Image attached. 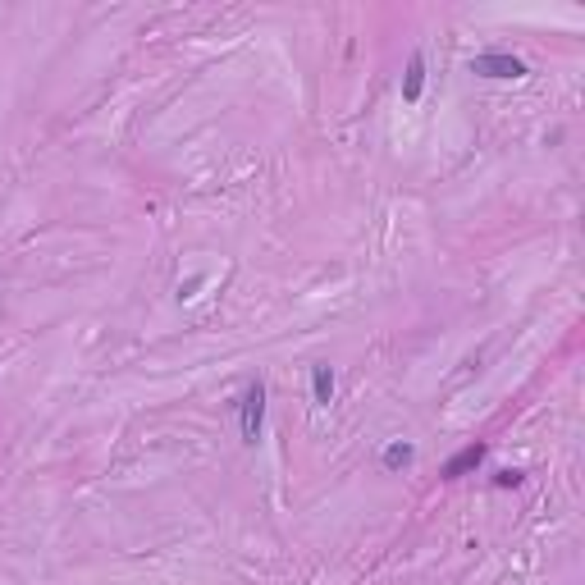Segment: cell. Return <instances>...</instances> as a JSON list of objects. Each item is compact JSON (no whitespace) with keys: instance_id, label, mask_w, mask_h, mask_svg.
Masks as SVG:
<instances>
[{"instance_id":"8992f818","label":"cell","mask_w":585,"mask_h":585,"mask_svg":"<svg viewBox=\"0 0 585 585\" xmlns=\"http://www.w3.org/2000/svg\"><path fill=\"white\" fill-rule=\"evenodd\" d=\"M412 462V443H389V453H384V466L393 471V466H407Z\"/></svg>"},{"instance_id":"7a4b0ae2","label":"cell","mask_w":585,"mask_h":585,"mask_svg":"<svg viewBox=\"0 0 585 585\" xmlns=\"http://www.w3.org/2000/svg\"><path fill=\"white\" fill-rule=\"evenodd\" d=\"M471 69H475V74H485V78H521V74H526V65H521L517 56H475Z\"/></svg>"},{"instance_id":"3957f363","label":"cell","mask_w":585,"mask_h":585,"mask_svg":"<svg viewBox=\"0 0 585 585\" xmlns=\"http://www.w3.org/2000/svg\"><path fill=\"white\" fill-rule=\"evenodd\" d=\"M480 462H485V443H466L462 453H457L453 462L443 466V480H457V475H466L471 466H480Z\"/></svg>"},{"instance_id":"5b68a950","label":"cell","mask_w":585,"mask_h":585,"mask_svg":"<svg viewBox=\"0 0 585 585\" xmlns=\"http://www.w3.org/2000/svg\"><path fill=\"white\" fill-rule=\"evenodd\" d=\"M421 78H425V69H421V56H412V69H407V87H402V101H416V96H421Z\"/></svg>"},{"instance_id":"6da1fadb","label":"cell","mask_w":585,"mask_h":585,"mask_svg":"<svg viewBox=\"0 0 585 585\" xmlns=\"http://www.w3.org/2000/svg\"><path fill=\"white\" fill-rule=\"evenodd\" d=\"M261 416H265V389H261V380H256V384L243 389V439L247 443L261 439Z\"/></svg>"},{"instance_id":"277c9868","label":"cell","mask_w":585,"mask_h":585,"mask_svg":"<svg viewBox=\"0 0 585 585\" xmlns=\"http://www.w3.org/2000/svg\"><path fill=\"white\" fill-rule=\"evenodd\" d=\"M311 389H316V402L330 407V398H334V371L330 366H316V371H311Z\"/></svg>"},{"instance_id":"52a82bcc","label":"cell","mask_w":585,"mask_h":585,"mask_svg":"<svg viewBox=\"0 0 585 585\" xmlns=\"http://www.w3.org/2000/svg\"><path fill=\"white\" fill-rule=\"evenodd\" d=\"M494 485H498V489H508V485H521V471H498V475H494Z\"/></svg>"}]
</instances>
